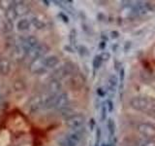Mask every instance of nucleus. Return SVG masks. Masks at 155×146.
Instances as JSON below:
<instances>
[{
	"label": "nucleus",
	"instance_id": "9d476101",
	"mask_svg": "<svg viewBox=\"0 0 155 146\" xmlns=\"http://www.w3.org/2000/svg\"><path fill=\"white\" fill-rule=\"evenodd\" d=\"M75 64L74 63H72V62H67L65 63L64 65L61 66L59 69L57 70V76L55 78H57V79H61V78H64L68 75H70L72 74L73 72H74L75 70Z\"/></svg>",
	"mask_w": 155,
	"mask_h": 146
},
{
	"label": "nucleus",
	"instance_id": "f257e3e1",
	"mask_svg": "<svg viewBox=\"0 0 155 146\" xmlns=\"http://www.w3.org/2000/svg\"><path fill=\"white\" fill-rule=\"evenodd\" d=\"M84 128L71 130L63 135H60L57 138V145L58 146H77L80 143L81 139L82 133H84Z\"/></svg>",
	"mask_w": 155,
	"mask_h": 146
},
{
	"label": "nucleus",
	"instance_id": "1a4fd4ad",
	"mask_svg": "<svg viewBox=\"0 0 155 146\" xmlns=\"http://www.w3.org/2000/svg\"><path fill=\"white\" fill-rule=\"evenodd\" d=\"M70 104V99H69V95L65 92H60L59 95L56 97V102H55V106L54 108L57 110H62L68 107Z\"/></svg>",
	"mask_w": 155,
	"mask_h": 146
},
{
	"label": "nucleus",
	"instance_id": "f03ea898",
	"mask_svg": "<svg viewBox=\"0 0 155 146\" xmlns=\"http://www.w3.org/2000/svg\"><path fill=\"white\" fill-rule=\"evenodd\" d=\"M129 104L133 109L145 113V112L151 108V107L155 104V100L149 96H137L130 99Z\"/></svg>",
	"mask_w": 155,
	"mask_h": 146
},
{
	"label": "nucleus",
	"instance_id": "6ab92c4d",
	"mask_svg": "<svg viewBox=\"0 0 155 146\" xmlns=\"http://www.w3.org/2000/svg\"><path fill=\"white\" fill-rule=\"evenodd\" d=\"M29 19H30L31 26H33L34 27L37 28V29H43V28L46 27V23H44L42 19H40L35 17V16H32Z\"/></svg>",
	"mask_w": 155,
	"mask_h": 146
},
{
	"label": "nucleus",
	"instance_id": "20e7f679",
	"mask_svg": "<svg viewBox=\"0 0 155 146\" xmlns=\"http://www.w3.org/2000/svg\"><path fill=\"white\" fill-rule=\"evenodd\" d=\"M137 130L147 139H155V126L151 123L143 122L137 127Z\"/></svg>",
	"mask_w": 155,
	"mask_h": 146
},
{
	"label": "nucleus",
	"instance_id": "f8f14e48",
	"mask_svg": "<svg viewBox=\"0 0 155 146\" xmlns=\"http://www.w3.org/2000/svg\"><path fill=\"white\" fill-rule=\"evenodd\" d=\"M12 70L11 61L7 57H0V74L2 76H8Z\"/></svg>",
	"mask_w": 155,
	"mask_h": 146
},
{
	"label": "nucleus",
	"instance_id": "0eeeda50",
	"mask_svg": "<svg viewBox=\"0 0 155 146\" xmlns=\"http://www.w3.org/2000/svg\"><path fill=\"white\" fill-rule=\"evenodd\" d=\"M13 6H14L15 11H16L18 18L24 17L25 15H27L29 12H30V10H31L29 3H27L25 1H14Z\"/></svg>",
	"mask_w": 155,
	"mask_h": 146
},
{
	"label": "nucleus",
	"instance_id": "cd10ccee",
	"mask_svg": "<svg viewBox=\"0 0 155 146\" xmlns=\"http://www.w3.org/2000/svg\"><path fill=\"white\" fill-rule=\"evenodd\" d=\"M149 84V86L152 88L153 90H155V77H150L147 79V82Z\"/></svg>",
	"mask_w": 155,
	"mask_h": 146
},
{
	"label": "nucleus",
	"instance_id": "412c9836",
	"mask_svg": "<svg viewBox=\"0 0 155 146\" xmlns=\"http://www.w3.org/2000/svg\"><path fill=\"white\" fill-rule=\"evenodd\" d=\"M13 29H14V22L6 19V21L4 22V24H3V31L5 33H10Z\"/></svg>",
	"mask_w": 155,
	"mask_h": 146
},
{
	"label": "nucleus",
	"instance_id": "5701e85b",
	"mask_svg": "<svg viewBox=\"0 0 155 146\" xmlns=\"http://www.w3.org/2000/svg\"><path fill=\"white\" fill-rule=\"evenodd\" d=\"M102 62H103V61H102L100 56H96L95 58L93 60V66L95 68H99L101 66V64H102Z\"/></svg>",
	"mask_w": 155,
	"mask_h": 146
},
{
	"label": "nucleus",
	"instance_id": "c85d7f7f",
	"mask_svg": "<svg viewBox=\"0 0 155 146\" xmlns=\"http://www.w3.org/2000/svg\"><path fill=\"white\" fill-rule=\"evenodd\" d=\"M97 92H98L99 96H104L105 95V92L103 91V89H101V88H99L98 91H97Z\"/></svg>",
	"mask_w": 155,
	"mask_h": 146
},
{
	"label": "nucleus",
	"instance_id": "6e6552de",
	"mask_svg": "<svg viewBox=\"0 0 155 146\" xmlns=\"http://www.w3.org/2000/svg\"><path fill=\"white\" fill-rule=\"evenodd\" d=\"M46 69L47 68L44 65V57L34 60L30 61V64H29V70L33 74H43Z\"/></svg>",
	"mask_w": 155,
	"mask_h": 146
},
{
	"label": "nucleus",
	"instance_id": "2eb2a0df",
	"mask_svg": "<svg viewBox=\"0 0 155 146\" xmlns=\"http://www.w3.org/2000/svg\"><path fill=\"white\" fill-rule=\"evenodd\" d=\"M30 27H31L30 19L27 18H22L21 19H18L17 23V29L18 31L25 32V31H28L29 29H30Z\"/></svg>",
	"mask_w": 155,
	"mask_h": 146
},
{
	"label": "nucleus",
	"instance_id": "423d86ee",
	"mask_svg": "<svg viewBox=\"0 0 155 146\" xmlns=\"http://www.w3.org/2000/svg\"><path fill=\"white\" fill-rule=\"evenodd\" d=\"M43 102H44V96L42 95H36L32 96L28 101L27 104V109L29 111V113L34 114L43 108Z\"/></svg>",
	"mask_w": 155,
	"mask_h": 146
},
{
	"label": "nucleus",
	"instance_id": "4468645a",
	"mask_svg": "<svg viewBox=\"0 0 155 146\" xmlns=\"http://www.w3.org/2000/svg\"><path fill=\"white\" fill-rule=\"evenodd\" d=\"M57 96H58V95H57ZM57 96H55V95H51V94H48V95H47V96H44L43 108H46V109L54 108Z\"/></svg>",
	"mask_w": 155,
	"mask_h": 146
},
{
	"label": "nucleus",
	"instance_id": "ddd939ff",
	"mask_svg": "<svg viewBox=\"0 0 155 146\" xmlns=\"http://www.w3.org/2000/svg\"><path fill=\"white\" fill-rule=\"evenodd\" d=\"M59 64V57L55 55L48 56L44 57V65L47 69H53Z\"/></svg>",
	"mask_w": 155,
	"mask_h": 146
},
{
	"label": "nucleus",
	"instance_id": "7ed1b4c3",
	"mask_svg": "<svg viewBox=\"0 0 155 146\" xmlns=\"http://www.w3.org/2000/svg\"><path fill=\"white\" fill-rule=\"evenodd\" d=\"M85 122V116L81 113L73 114L72 116L65 119V125L72 130H76L84 128Z\"/></svg>",
	"mask_w": 155,
	"mask_h": 146
},
{
	"label": "nucleus",
	"instance_id": "aec40b11",
	"mask_svg": "<svg viewBox=\"0 0 155 146\" xmlns=\"http://www.w3.org/2000/svg\"><path fill=\"white\" fill-rule=\"evenodd\" d=\"M107 128H108L110 135L114 136L115 134V123L111 118H109L108 120H107Z\"/></svg>",
	"mask_w": 155,
	"mask_h": 146
},
{
	"label": "nucleus",
	"instance_id": "f3484780",
	"mask_svg": "<svg viewBox=\"0 0 155 146\" xmlns=\"http://www.w3.org/2000/svg\"><path fill=\"white\" fill-rule=\"evenodd\" d=\"M13 88L15 92H24L26 90L27 85L23 79H16L13 83Z\"/></svg>",
	"mask_w": 155,
	"mask_h": 146
},
{
	"label": "nucleus",
	"instance_id": "393cba45",
	"mask_svg": "<svg viewBox=\"0 0 155 146\" xmlns=\"http://www.w3.org/2000/svg\"><path fill=\"white\" fill-rule=\"evenodd\" d=\"M144 114H147V115H148L149 117H151V118L155 119V104L151 107V108L148 109L147 112H145Z\"/></svg>",
	"mask_w": 155,
	"mask_h": 146
},
{
	"label": "nucleus",
	"instance_id": "9b49d317",
	"mask_svg": "<svg viewBox=\"0 0 155 146\" xmlns=\"http://www.w3.org/2000/svg\"><path fill=\"white\" fill-rule=\"evenodd\" d=\"M61 89H62V84H61L59 79L53 77L50 81H48V92H50L51 95H55V96L59 95Z\"/></svg>",
	"mask_w": 155,
	"mask_h": 146
},
{
	"label": "nucleus",
	"instance_id": "4be33fe9",
	"mask_svg": "<svg viewBox=\"0 0 155 146\" xmlns=\"http://www.w3.org/2000/svg\"><path fill=\"white\" fill-rule=\"evenodd\" d=\"M107 112H108V109H107V106L106 103H104L102 105V108H101V120L102 121H105L107 118Z\"/></svg>",
	"mask_w": 155,
	"mask_h": 146
},
{
	"label": "nucleus",
	"instance_id": "dca6fc26",
	"mask_svg": "<svg viewBox=\"0 0 155 146\" xmlns=\"http://www.w3.org/2000/svg\"><path fill=\"white\" fill-rule=\"evenodd\" d=\"M5 16H6V19H8V21H11V22H14L15 19H18L16 11H15L14 6H13V2L7 7L6 11H5Z\"/></svg>",
	"mask_w": 155,
	"mask_h": 146
},
{
	"label": "nucleus",
	"instance_id": "39448f33",
	"mask_svg": "<svg viewBox=\"0 0 155 146\" xmlns=\"http://www.w3.org/2000/svg\"><path fill=\"white\" fill-rule=\"evenodd\" d=\"M50 50V48L48 47V45L46 44H39L38 46H36L34 49L29 52L25 57L30 58V61H34L37 60V58L40 57H45V56L47 55V53Z\"/></svg>",
	"mask_w": 155,
	"mask_h": 146
},
{
	"label": "nucleus",
	"instance_id": "bb28decb",
	"mask_svg": "<svg viewBox=\"0 0 155 146\" xmlns=\"http://www.w3.org/2000/svg\"><path fill=\"white\" fill-rule=\"evenodd\" d=\"M100 57H101V60L102 61H108L109 58L110 57V55L109 53H102L101 55H99Z\"/></svg>",
	"mask_w": 155,
	"mask_h": 146
},
{
	"label": "nucleus",
	"instance_id": "b1692460",
	"mask_svg": "<svg viewBox=\"0 0 155 146\" xmlns=\"http://www.w3.org/2000/svg\"><path fill=\"white\" fill-rule=\"evenodd\" d=\"M140 146H155V139H145L140 143Z\"/></svg>",
	"mask_w": 155,
	"mask_h": 146
},
{
	"label": "nucleus",
	"instance_id": "a878e982",
	"mask_svg": "<svg viewBox=\"0 0 155 146\" xmlns=\"http://www.w3.org/2000/svg\"><path fill=\"white\" fill-rule=\"evenodd\" d=\"M106 106H107V109H108V112H111L114 109V103L113 101L110 99H108L106 101Z\"/></svg>",
	"mask_w": 155,
	"mask_h": 146
},
{
	"label": "nucleus",
	"instance_id": "a211bd4d",
	"mask_svg": "<svg viewBox=\"0 0 155 146\" xmlns=\"http://www.w3.org/2000/svg\"><path fill=\"white\" fill-rule=\"evenodd\" d=\"M116 86H117V78L115 75H111L108 80V92L114 94Z\"/></svg>",
	"mask_w": 155,
	"mask_h": 146
}]
</instances>
